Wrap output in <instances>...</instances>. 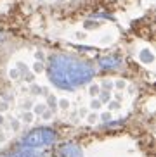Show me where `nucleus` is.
<instances>
[{
  "instance_id": "nucleus-1",
  "label": "nucleus",
  "mask_w": 156,
  "mask_h": 157,
  "mask_svg": "<svg viewBox=\"0 0 156 157\" xmlns=\"http://www.w3.org/2000/svg\"><path fill=\"white\" fill-rule=\"evenodd\" d=\"M47 71H49L51 81L63 90H73L76 86L88 83L94 78V67L90 62L66 56V54L52 56Z\"/></svg>"
},
{
  "instance_id": "nucleus-2",
  "label": "nucleus",
  "mask_w": 156,
  "mask_h": 157,
  "mask_svg": "<svg viewBox=\"0 0 156 157\" xmlns=\"http://www.w3.org/2000/svg\"><path fill=\"white\" fill-rule=\"evenodd\" d=\"M57 138V135L49 128H38L31 133H28L23 138V147L24 148H38V147H47L52 145Z\"/></svg>"
},
{
  "instance_id": "nucleus-3",
  "label": "nucleus",
  "mask_w": 156,
  "mask_h": 157,
  "mask_svg": "<svg viewBox=\"0 0 156 157\" xmlns=\"http://www.w3.org/2000/svg\"><path fill=\"white\" fill-rule=\"evenodd\" d=\"M61 155L63 157H83L82 154V148L78 147L76 143H66L61 147Z\"/></svg>"
},
{
  "instance_id": "nucleus-4",
  "label": "nucleus",
  "mask_w": 156,
  "mask_h": 157,
  "mask_svg": "<svg viewBox=\"0 0 156 157\" xmlns=\"http://www.w3.org/2000/svg\"><path fill=\"white\" fill-rule=\"evenodd\" d=\"M99 66L102 69H115L120 66V60L116 57H102V59H99Z\"/></svg>"
},
{
  "instance_id": "nucleus-5",
  "label": "nucleus",
  "mask_w": 156,
  "mask_h": 157,
  "mask_svg": "<svg viewBox=\"0 0 156 157\" xmlns=\"http://www.w3.org/2000/svg\"><path fill=\"white\" fill-rule=\"evenodd\" d=\"M141 57H144V59H146V62H151V60H153V56L147 50H144L142 54H141Z\"/></svg>"
}]
</instances>
